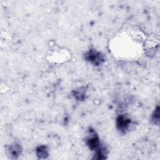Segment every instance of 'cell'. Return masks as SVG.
Masks as SVG:
<instances>
[{
	"mask_svg": "<svg viewBox=\"0 0 160 160\" xmlns=\"http://www.w3.org/2000/svg\"><path fill=\"white\" fill-rule=\"evenodd\" d=\"M85 58L88 61L96 65L101 64L104 61L103 56L101 52L94 49L89 51L85 55Z\"/></svg>",
	"mask_w": 160,
	"mask_h": 160,
	"instance_id": "1",
	"label": "cell"
},
{
	"mask_svg": "<svg viewBox=\"0 0 160 160\" xmlns=\"http://www.w3.org/2000/svg\"><path fill=\"white\" fill-rule=\"evenodd\" d=\"M131 124V120L124 116H121L117 119V126L118 128L121 131L126 130L129 124Z\"/></svg>",
	"mask_w": 160,
	"mask_h": 160,
	"instance_id": "2",
	"label": "cell"
},
{
	"mask_svg": "<svg viewBox=\"0 0 160 160\" xmlns=\"http://www.w3.org/2000/svg\"><path fill=\"white\" fill-rule=\"evenodd\" d=\"M87 140L88 145L92 150H97L99 148V146L100 145L99 139V137L94 132L93 133V136L90 135V137L88 138Z\"/></svg>",
	"mask_w": 160,
	"mask_h": 160,
	"instance_id": "3",
	"label": "cell"
},
{
	"mask_svg": "<svg viewBox=\"0 0 160 160\" xmlns=\"http://www.w3.org/2000/svg\"><path fill=\"white\" fill-rule=\"evenodd\" d=\"M9 154H11V156H12L14 158H16V156H19V154H21V149L19 144H14L13 145H11L9 147Z\"/></svg>",
	"mask_w": 160,
	"mask_h": 160,
	"instance_id": "4",
	"label": "cell"
},
{
	"mask_svg": "<svg viewBox=\"0 0 160 160\" xmlns=\"http://www.w3.org/2000/svg\"><path fill=\"white\" fill-rule=\"evenodd\" d=\"M36 154L40 158H46L48 155V149L46 146H41L36 149Z\"/></svg>",
	"mask_w": 160,
	"mask_h": 160,
	"instance_id": "5",
	"label": "cell"
},
{
	"mask_svg": "<svg viewBox=\"0 0 160 160\" xmlns=\"http://www.w3.org/2000/svg\"><path fill=\"white\" fill-rule=\"evenodd\" d=\"M159 107H157V109H156V110H154L152 117H151V119L152 121H153V122L154 124H158L159 123Z\"/></svg>",
	"mask_w": 160,
	"mask_h": 160,
	"instance_id": "6",
	"label": "cell"
}]
</instances>
